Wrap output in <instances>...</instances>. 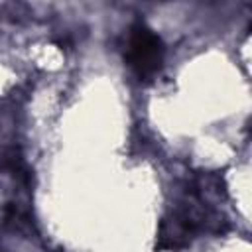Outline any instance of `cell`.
I'll return each mask as SVG.
<instances>
[{
    "label": "cell",
    "instance_id": "obj_1",
    "mask_svg": "<svg viewBox=\"0 0 252 252\" xmlns=\"http://www.w3.org/2000/svg\"><path fill=\"white\" fill-rule=\"evenodd\" d=\"M165 57V45L161 37L144 22H136L130 28L126 43V63L140 81L154 79Z\"/></svg>",
    "mask_w": 252,
    "mask_h": 252
}]
</instances>
